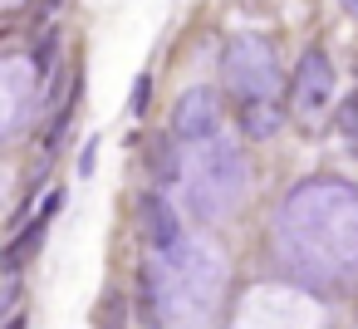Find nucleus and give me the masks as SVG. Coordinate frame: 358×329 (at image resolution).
Returning a JSON list of instances; mask_svg holds the SVG:
<instances>
[{"mask_svg": "<svg viewBox=\"0 0 358 329\" xmlns=\"http://www.w3.org/2000/svg\"><path fill=\"white\" fill-rule=\"evenodd\" d=\"M285 255L314 280H343L358 270V192L343 182H304L280 211Z\"/></svg>", "mask_w": 358, "mask_h": 329, "instance_id": "1", "label": "nucleus"}, {"mask_svg": "<svg viewBox=\"0 0 358 329\" xmlns=\"http://www.w3.org/2000/svg\"><path fill=\"white\" fill-rule=\"evenodd\" d=\"M182 197H187L192 216L221 221L245 197V158H241V148L231 138L192 143V158L182 167Z\"/></svg>", "mask_w": 358, "mask_h": 329, "instance_id": "2", "label": "nucleus"}, {"mask_svg": "<svg viewBox=\"0 0 358 329\" xmlns=\"http://www.w3.org/2000/svg\"><path fill=\"white\" fill-rule=\"evenodd\" d=\"M221 69H226L231 94H241V104H250V99H280V59H275L270 40H260V35L231 40Z\"/></svg>", "mask_w": 358, "mask_h": 329, "instance_id": "3", "label": "nucleus"}, {"mask_svg": "<svg viewBox=\"0 0 358 329\" xmlns=\"http://www.w3.org/2000/svg\"><path fill=\"white\" fill-rule=\"evenodd\" d=\"M289 99H294V113H299L304 123H319V118L329 113V104H334V64H329L319 50H309V55L299 59Z\"/></svg>", "mask_w": 358, "mask_h": 329, "instance_id": "4", "label": "nucleus"}, {"mask_svg": "<svg viewBox=\"0 0 358 329\" xmlns=\"http://www.w3.org/2000/svg\"><path fill=\"white\" fill-rule=\"evenodd\" d=\"M221 128V99L211 89H187L172 108V138L177 143H206Z\"/></svg>", "mask_w": 358, "mask_h": 329, "instance_id": "5", "label": "nucleus"}, {"mask_svg": "<svg viewBox=\"0 0 358 329\" xmlns=\"http://www.w3.org/2000/svg\"><path fill=\"white\" fill-rule=\"evenodd\" d=\"M143 231H148V241H152V255H162V251H177L182 241H187V226H182V216L172 211V202H162V197H143Z\"/></svg>", "mask_w": 358, "mask_h": 329, "instance_id": "6", "label": "nucleus"}, {"mask_svg": "<svg viewBox=\"0 0 358 329\" xmlns=\"http://www.w3.org/2000/svg\"><path fill=\"white\" fill-rule=\"evenodd\" d=\"M59 202H64V192H50L45 202H40V216H35V226H25L10 246H6V255H0V270H6V275H15L35 251H40V241H45V231H50V216L59 211Z\"/></svg>", "mask_w": 358, "mask_h": 329, "instance_id": "7", "label": "nucleus"}, {"mask_svg": "<svg viewBox=\"0 0 358 329\" xmlns=\"http://www.w3.org/2000/svg\"><path fill=\"white\" fill-rule=\"evenodd\" d=\"M280 123H285L280 99H250V104H241V133H245V138L265 143V138L280 133Z\"/></svg>", "mask_w": 358, "mask_h": 329, "instance_id": "8", "label": "nucleus"}, {"mask_svg": "<svg viewBox=\"0 0 358 329\" xmlns=\"http://www.w3.org/2000/svg\"><path fill=\"white\" fill-rule=\"evenodd\" d=\"M20 99H25V64H0V133L20 118Z\"/></svg>", "mask_w": 358, "mask_h": 329, "instance_id": "9", "label": "nucleus"}, {"mask_svg": "<svg viewBox=\"0 0 358 329\" xmlns=\"http://www.w3.org/2000/svg\"><path fill=\"white\" fill-rule=\"evenodd\" d=\"M172 143L177 138H152V148H148V167H152L157 182H182V162H177Z\"/></svg>", "mask_w": 358, "mask_h": 329, "instance_id": "10", "label": "nucleus"}, {"mask_svg": "<svg viewBox=\"0 0 358 329\" xmlns=\"http://www.w3.org/2000/svg\"><path fill=\"white\" fill-rule=\"evenodd\" d=\"M338 128H343V138H353V143H358V89L343 99V108H338Z\"/></svg>", "mask_w": 358, "mask_h": 329, "instance_id": "11", "label": "nucleus"}, {"mask_svg": "<svg viewBox=\"0 0 358 329\" xmlns=\"http://www.w3.org/2000/svg\"><path fill=\"white\" fill-rule=\"evenodd\" d=\"M148 89H152V79H148V74H138V84H133V104H128L133 113H143V108H148Z\"/></svg>", "mask_w": 358, "mask_h": 329, "instance_id": "12", "label": "nucleus"}, {"mask_svg": "<svg viewBox=\"0 0 358 329\" xmlns=\"http://www.w3.org/2000/svg\"><path fill=\"white\" fill-rule=\"evenodd\" d=\"M343 10H348V15H358V0H343Z\"/></svg>", "mask_w": 358, "mask_h": 329, "instance_id": "13", "label": "nucleus"}, {"mask_svg": "<svg viewBox=\"0 0 358 329\" xmlns=\"http://www.w3.org/2000/svg\"><path fill=\"white\" fill-rule=\"evenodd\" d=\"M6 329H25V319H10V324H6Z\"/></svg>", "mask_w": 358, "mask_h": 329, "instance_id": "14", "label": "nucleus"}, {"mask_svg": "<svg viewBox=\"0 0 358 329\" xmlns=\"http://www.w3.org/2000/svg\"><path fill=\"white\" fill-rule=\"evenodd\" d=\"M50 6H59V0H50Z\"/></svg>", "mask_w": 358, "mask_h": 329, "instance_id": "15", "label": "nucleus"}]
</instances>
